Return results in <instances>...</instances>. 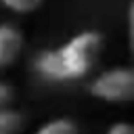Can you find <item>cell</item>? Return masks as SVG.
<instances>
[{"instance_id":"obj_6","label":"cell","mask_w":134,"mask_h":134,"mask_svg":"<svg viewBox=\"0 0 134 134\" xmlns=\"http://www.w3.org/2000/svg\"><path fill=\"white\" fill-rule=\"evenodd\" d=\"M44 0H0V4L15 15H29L42 6Z\"/></svg>"},{"instance_id":"obj_1","label":"cell","mask_w":134,"mask_h":134,"mask_svg":"<svg viewBox=\"0 0 134 134\" xmlns=\"http://www.w3.org/2000/svg\"><path fill=\"white\" fill-rule=\"evenodd\" d=\"M105 48V38L100 31L84 29L71 36L67 42L44 48L34 59V71L52 84L77 82L92 73L96 63L100 61Z\"/></svg>"},{"instance_id":"obj_3","label":"cell","mask_w":134,"mask_h":134,"mask_svg":"<svg viewBox=\"0 0 134 134\" xmlns=\"http://www.w3.org/2000/svg\"><path fill=\"white\" fill-rule=\"evenodd\" d=\"M23 46L25 40L21 29L13 23H0V71L10 69L19 61Z\"/></svg>"},{"instance_id":"obj_2","label":"cell","mask_w":134,"mask_h":134,"mask_svg":"<svg viewBox=\"0 0 134 134\" xmlns=\"http://www.w3.org/2000/svg\"><path fill=\"white\" fill-rule=\"evenodd\" d=\"M92 98L109 105H126L134 96V71L130 67H109L88 84Z\"/></svg>"},{"instance_id":"obj_5","label":"cell","mask_w":134,"mask_h":134,"mask_svg":"<svg viewBox=\"0 0 134 134\" xmlns=\"http://www.w3.org/2000/svg\"><path fill=\"white\" fill-rule=\"evenodd\" d=\"M23 115L10 107H0V134H21Z\"/></svg>"},{"instance_id":"obj_4","label":"cell","mask_w":134,"mask_h":134,"mask_svg":"<svg viewBox=\"0 0 134 134\" xmlns=\"http://www.w3.org/2000/svg\"><path fill=\"white\" fill-rule=\"evenodd\" d=\"M31 134H80V126L71 117H54L44 121Z\"/></svg>"},{"instance_id":"obj_7","label":"cell","mask_w":134,"mask_h":134,"mask_svg":"<svg viewBox=\"0 0 134 134\" xmlns=\"http://www.w3.org/2000/svg\"><path fill=\"white\" fill-rule=\"evenodd\" d=\"M105 134H134V126L128 121H115L107 128Z\"/></svg>"},{"instance_id":"obj_8","label":"cell","mask_w":134,"mask_h":134,"mask_svg":"<svg viewBox=\"0 0 134 134\" xmlns=\"http://www.w3.org/2000/svg\"><path fill=\"white\" fill-rule=\"evenodd\" d=\"M13 96H15V90L6 82L0 80V107H8L13 103Z\"/></svg>"}]
</instances>
